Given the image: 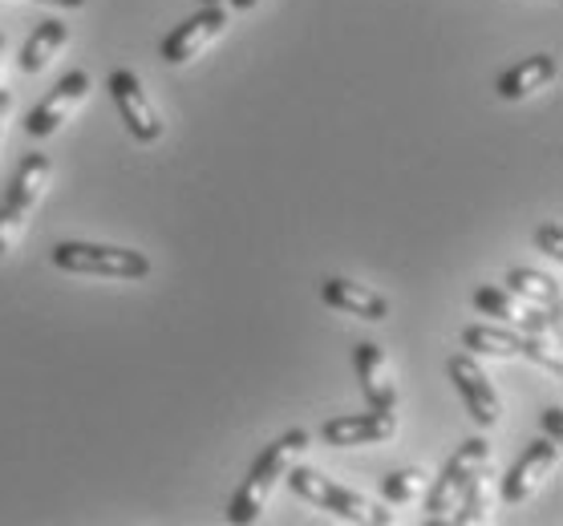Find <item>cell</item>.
Here are the masks:
<instances>
[{
	"label": "cell",
	"mask_w": 563,
	"mask_h": 526,
	"mask_svg": "<svg viewBox=\"0 0 563 526\" xmlns=\"http://www.w3.org/2000/svg\"><path fill=\"white\" fill-rule=\"evenodd\" d=\"M41 4H57V9H81L86 0H41Z\"/></svg>",
	"instance_id": "cell-25"
},
{
	"label": "cell",
	"mask_w": 563,
	"mask_h": 526,
	"mask_svg": "<svg viewBox=\"0 0 563 526\" xmlns=\"http://www.w3.org/2000/svg\"><path fill=\"white\" fill-rule=\"evenodd\" d=\"M560 405H551V410H543V417H539V422H543V434L548 437H555V441H560L563 437V417H560Z\"/></svg>",
	"instance_id": "cell-23"
},
{
	"label": "cell",
	"mask_w": 563,
	"mask_h": 526,
	"mask_svg": "<svg viewBox=\"0 0 563 526\" xmlns=\"http://www.w3.org/2000/svg\"><path fill=\"white\" fill-rule=\"evenodd\" d=\"M49 175H53L49 158H45V155H25L21 170H16L13 182H9L4 203H0V256H4V251L21 239L29 215H33V206L41 203V194H45V187H49Z\"/></svg>",
	"instance_id": "cell-4"
},
{
	"label": "cell",
	"mask_w": 563,
	"mask_h": 526,
	"mask_svg": "<svg viewBox=\"0 0 563 526\" xmlns=\"http://www.w3.org/2000/svg\"><path fill=\"white\" fill-rule=\"evenodd\" d=\"M490 470V466H487ZM487 470H478V474L462 486L459 502H454V523L459 526H474V523H483L487 518V506H490V494H487Z\"/></svg>",
	"instance_id": "cell-19"
},
{
	"label": "cell",
	"mask_w": 563,
	"mask_h": 526,
	"mask_svg": "<svg viewBox=\"0 0 563 526\" xmlns=\"http://www.w3.org/2000/svg\"><path fill=\"white\" fill-rule=\"evenodd\" d=\"M53 264L69 276H110V280H146L151 276V259L130 247H106V244H57L53 247Z\"/></svg>",
	"instance_id": "cell-3"
},
{
	"label": "cell",
	"mask_w": 563,
	"mask_h": 526,
	"mask_svg": "<svg viewBox=\"0 0 563 526\" xmlns=\"http://www.w3.org/2000/svg\"><path fill=\"white\" fill-rule=\"evenodd\" d=\"M284 478H288L292 494H300V499L312 502V506H320V511H333L336 518H345V523H365V526H389L394 523V514L385 511V506L361 499L357 490L336 486L333 478L317 474V470H308V466H288Z\"/></svg>",
	"instance_id": "cell-2"
},
{
	"label": "cell",
	"mask_w": 563,
	"mask_h": 526,
	"mask_svg": "<svg viewBox=\"0 0 563 526\" xmlns=\"http://www.w3.org/2000/svg\"><path fill=\"white\" fill-rule=\"evenodd\" d=\"M223 29H228V9H223V4H216V9H199V13L187 16L170 37H163V49L158 53H163V61L167 65H187L191 57H199Z\"/></svg>",
	"instance_id": "cell-12"
},
{
	"label": "cell",
	"mask_w": 563,
	"mask_h": 526,
	"mask_svg": "<svg viewBox=\"0 0 563 526\" xmlns=\"http://www.w3.org/2000/svg\"><path fill=\"white\" fill-rule=\"evenodd\" d=\"M9 110H13V93L0 90V138H4V122H9Z\"/></svg>",
	"instance_id": "cell-24"
},
{
	"label": "cell",
	"mask_w": 563,
	"mask_h": 526,
	"mask_svg": "<svg viewBox=\"0 0 563 526\" xmlns=\"http://www.w3.org/2000/svg\"><path fill=\"white\" fill-rule=\"evenodd\" d=\"M536 247H539V256H548L551 264H560L563 259V227L560 223H543L536 232Z\"/></svg>",
	"instance_id": "cell-22"
},
{
	"label": "cell",
	"mask_w": 563,
	"mask_h": 526,
	"mask_svg": "<svg viewBox=\"0 0 563 526\" xmlns=\"http://www.w3.org/2000/svg\"><path fill=\"white\" fill-rule=\"evenodd\" d=\"M555 78H560V61L551 53H536V57H523L515 69H507L495 90H499L503 102H519V98H531L536 90L551 86Z\"/></svg>",
	"instance_id": "cell-15"
},
{
	"label": "cell",
	"mask_w": 563,
	"mask_h": 526,
	"mask_svg": "<svg viewBox=\"0 0 563 526\" xmlns=\"http://www.w3.org/2000/svg\"><path fill=\"white\" fill-rule=\"evenodd\" d=\"M426 490V470H418V466H406V470H394V474L382 478V499L385 502H413L418 494Z\"/></svg>",
	"instance_id": "cell-20"
},
{
	"label": "cell",
	"mask_w": 563,
	"mask_h": 526,
	"mask_svg": "<svg viewBox=\"0 0 563 526\" xmlns=\"http://www.w3.org/2000/svg\"><path fill=\"white\" fill-rule=\"evenodd\" d=\"M320 300L336 312H353L361 321H385V316H389V300H385L382 292H373L365 283L341 280V276L320 283Z\"/></svg>",
	"instance_id": "cell-14"
},
{
	"label": "cell",
	"mask_w": 563,
	"mask_h": 526,
	"mask_svg": "<svg viewBox=\"0 0 563 526\" xmlns=\"http://www.w3.org/2000/svg\"><path fill=\"white\" fill-rule=\"evenodd\" d=\"M507 292L523 295L531 304H548V309H560V283L543 276V271L531 268H511L507 271Z\"/></svg>",
	"instance_id": "cell-18"
},
{
	"label": "cell",
	"mask_w": 563,
	"mask_h": 526,
	"mask_svg": "<svg viewBox=\"0 0 563 526\" xmlns=\"http://www.w3.org/2000/svg\"><path fill=\"white\" fill-rule=\"evenodd\" d=\"M199 4H203V9H216V4H223V0H199Z\"/></svg>",
	"instance_id": "cell-27"
},
{
	"label": "cell",
	"mask_w": 563,
	"mask_h": 526,
	"mask_svg": "<svg viewBox=\"0 0 563 526\" xmlns=\"http://www.w3.org/2000/svg\"><path fill=\"white\" fill-rule=\"evenodd\" d=\"M106 90H110L118 114H122V122H126V130L134 138L146 142V146L163 138V117H158V110L151 105V98H146L134 69H114L110 81H106Z\"/></svg>",
	"instance_id": "cell-6"
},
{
	"label": "cell",
	"mask_w": 563,
	"mask_h": 526,
	"mask_svg": "<svg viewBox=\"0 0 563 526\" xmlns=\"http://www.w3.org/2000/svg\"><path fill=\"white\" fill-rule=\"evenodd\" d=\"M474 309L487 312V316H495L499 324H515L519 333H560V309H531L523 295L507 292V288H474Z\"/></svg>",
	"instance_id": "cell-7"
},
{
	"label": "cell",
	"mask_w": 563,
	"mask_h": 526,
	"mask_svg": "<svg viewBox=\"0 0 563 526\" xmlns=\"http://www.w3.org/2000/svg\"><path fill=\"white\" fill-rule=\"evenodd\" d=\"M462 348L487 352V357H519V333L499 328V324H471L462 333Z\"/></svg>",
	"instance_id": "cell-17"
},
{
	"label": "cell",
	"mask_w": 563,
	"mask_h": 526,
	"mask_svg": "<svg viewBox=\"0 0 563 526\" xmlns=\"http://www.w3.org/2000/svg\"><path fill=\"white\" fill-rule=\"evenodd\" d=\"M308 446V434L305 429H288V434H280L272 446L260 449V458L252 462V470H247L244 486H240V494L231 499L228 506V523L235 526H252L260 523V514H264V506H268L272 490H276V482L284 478V470L292 466V458L300 454V449Z\"/></svg>",
	"instance_id": "cell-1"
},
{
	"label": "cell",
	"mask_w": 563,
	"mask_h": 526,
	"mask_svg": "<svg viewBox=\"0 0 563 526\" xmlns=\"http://www.w3.org/2000/svg\"><path fill=\"white\" fill-rule=\"evenodd\" d=\"M519 357L536 360L539 369H548V372H555V377H563L560 348H551L548 340H543V333H519Z\"/></svg>",
	"instance_id": "cell-21"
},
{
	"label": "cell",
	"mask_w": 563,
	"mask_h": 526,
	"mask_svg": "<svg viewBox=\"0 0 563 526\" xmlns=\"http://www.w3.org/2000/svg\"><path fill=\"white\" fill-rule=\"evenodd\" d=\"M65 41H69V25L65 21H41L33 29V37L25 41V49H21V69L25 74H41L57 57V49H62Z\"/></svg>",
	"instance_id": "cell-16"
},
{
	"label": "cell",
	"mask_w": 563,
	"mask_h": 526,
	"mask_svg": "<svg viewBox=\"0 0 563 526\" xmlns=\"http://www.w3.org/2000/svg\"><path fill=\"white\" fill-rule=\"evenodd\" d=\"M397 434V417L394 410H373V413H341V417H329L320 425V441L336 449H353V446H382Z\"/></svg>",
	"instance_id": "cell-9"
},
{
	"label": "cell",
	"mask_w": 563,
	"mask_h": 526,
	"mask_svg": "<svg viewBox=\"0 0 563 526\" xmlns=\"http://www.w3.org/2000/svg\"><path fill=\"white\" fill-rule=\"evenodd\" d=\"M555 462H560V441H555V437L531 441V446L523 449V458H519V462L507 470V478H503V502H507V506L527 502L543 486V478L555 470Z\"/></svg>",
	"instance_id": "cell-11"
},
{
	"label": "cell",
	"mask_w": 563,
	"mask_h": 526,
	"mask_svg": "<svg viewBox=\"0 0 563 526\" xmlns=\"http://www.w3.org/2000/svg\"><path fill=\"white\" fill-rule=\"evenodd\" d=\"M86 93H90V74H81V69L65 74V78L53 86L49 98L25 117V134L29 138H53V134L65 126V117L86 102Z\"/></svg>",
	"instance_id": "cell-10"
},
{
	"label": "cell",
	"mask_w": 563,
	"mask_h": 526,
	"mask_svg": "<svg viewBox=\"0 0 563 526\" xmlns=\"http://www.w3.org/2000/svg\"><path fill=\"white\" fill-rule=\"evenodd\" d=\"M490 466V441L487 437H471V441H462L454 449V458L442 466V474L434 478V486L426 494V523L430 526H442L454 511V502H459L462 486L471 482L478 470H487Z\"/></svg>",
	"instance_id": "cell-5"
},
{
	"label": "cell",
	"mask_w": 563,
	"mask_h": 526,
	"mask_svg": "<svg viewBox=\"0 0 563 526\" xmlns=\"http://www.w3.org/2000/svg\"><path fill=\"white\" fill-rule=\"evenodd\" d=\"M446 377L454 381V389L462 393V401H466V410H471L474 425H483V429L499 425L503 401H499V393H495V385H490L487 372L478 369V360H474V357H450L446 360Z\"/></svg>",
	"instance_id": "cell-8"
},
{
	"label": "cell",
	"mask_w": 563,
	"mask_h": 526,
	"mask_svg": "<svg viewBox=\"0 0 563 526\" xmlns=\"http://www.w3.org/2000/svg\"><path fill=\"white\" fill-rule=\"evenodd\" d=\"M0 74H4V37H0Z\"/></svg>",
	"instance_id": "cell-28"
},
{
	"label": "cell",
	"mask_w": 563,
	"mask_h": 526,
	"mask_svg": "<svg viewBox=\"0 0 563 526\" xmlns=\"http://www.w3.org/2000/svg\"><path fill=\"white\" fill-rule=\"evenodd\" d=\"M353 369H357L361 393L369 401V410H397V385L389 377V360L373 340H361L353 348Z\"/></svg>",
	"instance_id": "cell-13"
},
{
	"label": "cell",
	"mask_w": 563,
	"mask_h": 526,
	"mask_svg": "<svg viewBox=\"0 0 563 526\" xmlns=\"http://www.w3.org/2000/svg\"><path fill=\"white\" fill-rule=\"evenodd\" d=\"M260 0H231V9H240V13H247V9H256Z\"/></svg>",
	"instance_id": "cell-26"
}]
</instances>
